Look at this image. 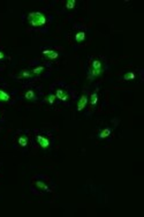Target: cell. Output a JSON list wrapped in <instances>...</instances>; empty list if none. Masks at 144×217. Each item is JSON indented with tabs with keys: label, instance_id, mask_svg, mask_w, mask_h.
<instances>
[{
	"label": "cell",
	"instance_id": "cell-17",
	"mask_svg": "<svg viewBox=\"0 0 144 217\" xmlns=\"http://www.w3.org/2000/svg\"><path fill=\"white\" fill-rule=\"evenodd\" d=\"M135 73H133V72H128V73H126L123 75V80L126 81H131V80H135Z\"/></svg>",
	"mask_w": 144,
	"mask_h": 217
},
{
	"label": "cell",
	"instance_id": "cell-20",
	"mask_svg": "<svg viewBox=\"0 0 144 217\" xmlns=\"http://www.w3.org/2000/svg\"><path fill=\"white\" fill-rule=\"evenodd\" d=\"M0 117H1V116H0Z\"/></svg>",
	"mask_w": 144,
	"mask_h": 217
},
{
	"label": "cell",
	"instance_id": "cell-18",
	"mask_svg": "<svg viewBox=\"0 0 144 217\" xmlns=\"http://www.w3.org/2000/svg\"><path fill=\"white\" fill-rule=\"evenodd\" d=\"M75 5H76V1H75V0H68V1L66 3V8H67L68 11L74 9V8H75Z\"/></svg>",
	"mask_w": 144,
	"mask_h": 217
},
{
	"label": "cell",
	"instance_id": "cell-8",
	"mask_svg": "<svg viewBox=\"0 0 144 217\" xmlns=\"http://www.w3.org/2000/svg\"><path fill=\"white\" fill-rule=\"evenodd\" d=\"M28 142H29V137H28V135H26V134L20 135V137L17 139L19 146L22 147V148H26V147L28 146Z\"/></svg>",
	"mask_w": 144,
	"mask_h": 217
},
{
	"label": "cell",
	"instance_id": "cell-5",
	"mask_svg": "<svg viewBox=\"0 0 144 217\" xmlns=\"http://www.w3.org/2000/svg\"><path fill=\"white\" fill-rule=\"evenodd\" d=\"M88 102H89V97H88V95H87V94H83V95L80 97L79 102H77V111H79V112L83 111V110L85 109Z\"/></svg>",
	"mask_w": 144,
	"mask_h": 217
},
{
	"label": "cell",
	"instance_id": "cell-9",
	"mask_svg": "<svg viewBox=\"0 0 144 217\" xmlns=\"http://www.w3.org/2000/svg\"><path fill=\"white\" fill-rule=\"evenodd\" d=\"M85 41V32L84 31H79L75 34V42L76 43H83Z\"/></svg>",
	"mask_w": 144,
	"mask_h": 217
},
{
	"label": "cell",
	"instance_id": "cell-19",
	"mask_svg": "<svg viewBox=\"0 0 144 217\" xmlns=\"http://www.w3.org/2000/svg\"><path fill=\"white\" fill-rule=\"evenodd\" d=\"M5 58H6L5 53H4V52H1V51H0V60H4Z\"/></svg>",
	"mask_w": 144,
	"mask_h": 217
},
{
	"label": "cell",
	"instance_id": "cell-7",
	"mask_svg": "<svg viewBox=\"0 0 144 217\" xmlns=\"http://www.w3.org/2000/svg\"><path fill=\"white\" fill-rule=\"evenodd\" d=\"M32 78H34V75L31 73V70H29V69H22L20 72V74L17 75V79H22V80H30Z\"/></svg>",
	"mask_w": 144,
	"mask_h": 217
},
{
	"label": "cell",
	"instance_id": "cell-16",
	"mask_svg": "<svg viewBox=\"0 0 144 217\" xmlns=\"http://www.w3.org/2000/svg\"><path fill=\"white\" fill-rule=\"evenodd\" d=\"M55 99H57L55 95L51 93V94H48V95L46 96V98H45V102H46V103H48L50 105H53V104H54V102H55Z\"/></svg>",
	"mask_w": 144,
	"mask_h": 217
},
{
	"label": "cell",
	"instance_id": "cell-6",
	"mask_svg": "<svg viewBox=\"0 0 144 217\" xmlns=\"http://www.w3.org/2000/svg\"><path fill=\"white\" fill-rule=\"evenodd\" d=\"M43 57L47 60H55L59 57V53L53 50H44L43 51Z\"/></svg>",
	"mask_w": 144,
	"mask_h": 217
},
{
	"label": "cell",
	"instance_id": "cell-12",
	"mask_svg": "<svg viewBox=\"0 0 144 217\" xmlns=\"http://www.w3.org/2000/svg\"><path fill=\"white\" fill-rule=\"evenodd\" d=\"M9 99H11V96L7 93H5L4 90L0 89V102L7 103V102H9Z\"/></svg>",
	"mask_w": 144,
	"mask_h": 217
},
{
	"label": "cell",
	"instance_id": "cell-4",
	"mask_svg": "<svg viewBox=\"0 0 144 217\" xmlns=\"http://www.w3.org/2000/svg\"><path fill=\"white\" fill-rule=\"evenodd\" d=\"M54 95H55L57 99H59V101H61V102H67V101L69 99V94H68V91H67L66 89H63V88H58V89H55Z\"/></svg>",
	"mask_w": 144,
	"mask_h": 217
},
{
	"label": "cell",
	"instance_id": "cell-11",
	"mask_svg": "<svg viewBox=\"0 0 144 217\" xmlns=\"http://www.w3.org/2000/svg\"><path fill=\"white\" fill-rule=\"evenodd\" d=\"M44 72H45V68H44L43 66H38V67H36V68L31 69V73H32V75H34V76H38V75L43 74Z\"/></svg>",
	"mask_w": 144,
	"mask_h": 217
},
{
	"label": "cell",
	"instance_id": "cell-2",
	"mask_svg": "<svg viewBox=\"0 0 144 217\" xmlns=\"http://www.w3.org/2000/svg\"><path fill=\"white\" fill-rule=\"evenodd\" d=\"M27 20H28L29 26L32 27V28H42L47 22L46 15L44 13H42V12H31V13H29L28 16H27Z\"/></svg>",
	"mask_w": 144,
	"mask_h": 217
},
{
	"label": "cell",
	"instance_id": "cell-15",
	"mask_svg": "<svg viewBox=\"0 0 144 217\" xmlns=\"http://www.w3.org/2000/svg\"><path fill=\"white\" fill-rule=\"evenodd\" d=\"M35 186L42 191H46V192H50V188L47 187V185L43 181H35Z\"/></svg>",
	"mask_w": 144,
	"mask_h": 217
},
{
	"label": "cell",
	"instance_id": "cell-3",
	"mask_svg": "<svg viewBox=\"0 0 144 217\" xmlns=\"http://www.w3.org/2000/svg\"><path fill=\"white\" fill-rule=\"evenodd\" d=\"M36 141L38 143V146L44 150H46V149H48L51 147V140L45 134H37L36 135Z\"/></svg>",
	"mask_w": 144,
	"mask_h": 217
},
{
	"label": "cell",
	"instance_id": "cell-10",
	"mask_svg": "<svg viewBox=\"0 0 144 217\" xmlns=\"http://www.w3.org/2000/svg\"><path fill=\"white\" fill-rule=\"evenodd\" d=\"M24 97H26V99H28V101H37V96H36V94H35V91L34 90H28L26 94H24Z\"/></svg>",
	"mask_w": 144,
	"mask_h": 217
},
{
	"label": "cell",
	"instance_id": "cell-13",
	"mask_svg": "<svg viewBox=\"0 0 144 217\" xmlns=\"http://www.w3.org/2000/svg\"><path fill=\"white\" fill-rule=\"evenodd\" d=\"M111 128H104L103 130H100V133L98 134V137L99 139H106V137H108L110 135H111Z\"/></svg>",
	"mask_w": 144,
	"mask_h": 217
},
{
	"label": "cell",
	"instance_id": "cell-14",
	"mask_svg": "<svg viewBox=\"0 0 144 217\" xmlns=\"http://www.w3.org/2000/svg\"><path fill=\"white\" fill-rule=\"evenodd\" d=\"M97 103H98V94H97V91H95L90 96V104L92 107H95L97 105Z\"/></svg>",
	"mask_w": 144,
	"mask_h": 217
},
{
	"label": "cell",
	"instance_id": "cell-1",
	"mask_svg": "<svg viewBox=\"0 0 144 217\" xmlns=\"http://www.w3.org/2000/svg\"><path fill=\"white\" fill-rule=\"evenodd\" d=\"M105 72V67H104V64L100 59H97V58H94L89 65V70H88V79L90 81L102 76Z\"/></svg>",
	"mask_w": 144,
	"mask_h": 217
}]
</instances>
